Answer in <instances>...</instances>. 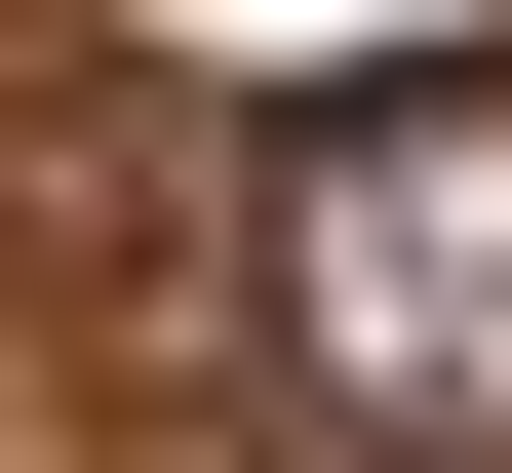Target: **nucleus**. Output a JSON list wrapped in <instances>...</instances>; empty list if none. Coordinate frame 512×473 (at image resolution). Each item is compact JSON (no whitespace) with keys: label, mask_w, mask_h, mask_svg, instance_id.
<instances>
[{"label":"nucleus","mask_w":512,"mask_h":473,"mask_svg":"<svg viewBox=\"0 0 512 473\" xmlns=\"http://www.w3.org/2000/svg\"><path fill=\"white\" fill-rule=\"evenodd\" d=\"M276 355H316L355 434L512 473V79H355V119L276 158Z\"/></svg>","instance_id":"1"}]
</instances>
